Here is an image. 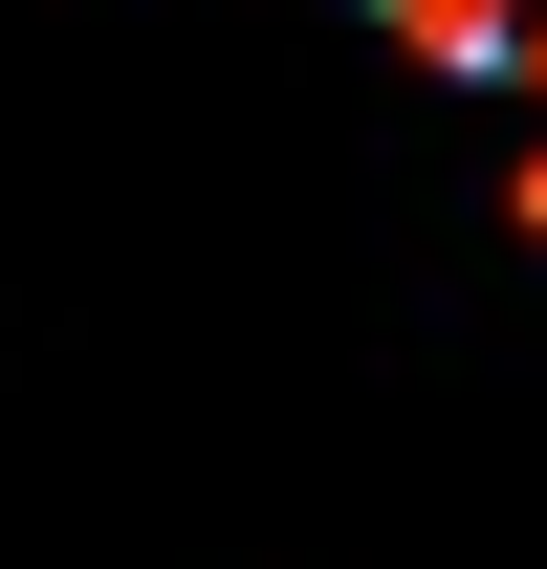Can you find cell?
Listing matches in <instances>:
<instances>
[{"label":"cell","instance_id":"obj_1","mask_svg":"<svg viewBox=\"0 0 547 569\" xmlns=\"http://www.w3.org/2000/svg\"><path fill=\"white\" fill-rule=\"evenodd\" d=\"M372 22H416L438 67H504V88H547V0H372Z\"/></svg>","mask_w":547,"mask_h":569}]
</instances>
